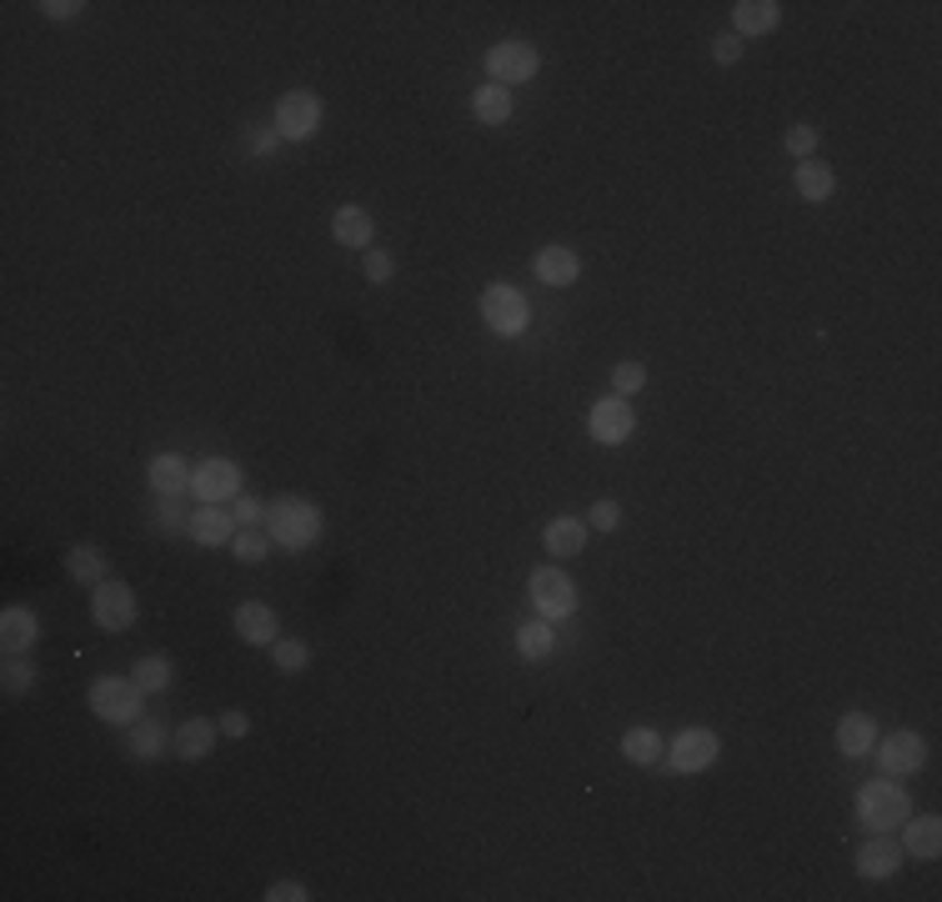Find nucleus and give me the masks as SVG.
<instances>
[{
  "mask_svg": "<svg viewBox=\"0 0 942 902\" xmlns=\"http://www.w3.org/2000/svg\"><path fill=\"white\" fill-rule=\"evenodd\" d=\"M190 491H196L200 501H236L241 497V467L226 457H210L196 467V477H190Z\"/></svg>",
  "mask_w": 942,
  "mask_h": 902,
  "instance_id": "9b49d317",
  "label": "nucleus"
},
{
  "mask_svg": "<svg viewBox=\"0 0 942 902\" xmlns=\"http://www.w3.org/2000/svg\"><path fill=\"white\" fill-rule=\"evenodd\" d=\"M230 551H236L241 561H261L271 551V537H266V531H256V527H241L236 541H230Z\"/></svg>",
  "mask_w": 942,
  "mask_h": 902,
  "instance_id": "c9c22d12",
  "label": "nucleus"
},
{
  "mask_svg": "<svg viewBox=\"0 0 942 902\" xmlns=\"http://www.w3.org/2000/svg\"><path fill=\"white\" fill-rule=\"evenodd\" d=\"M722 757V737L712 727H687L671 737V752H661L671 772H707Z\"/></svg>",
  "mask_w": 942,
  "mask_h": 902,
  "instance_id": "0eeeda50",
  "label": "nucleus"
},
{
  "mask_svg": "<svg viewBox=\"0 0 942 902\" xmlns=\"http://www.w3.org/2000/svg\"><path fill=\"white\" fill-rule=\"evenodd\" d=\"M782 20V6L777 0H737L732 6V26H737V40L742 36H767V30H777Z\"/></svg>",
  "mask_w": 942,
  "mask_h": 902,
  "instance_id": "aec40b11",
  "label": "nucleus"
},
{
  "mask_svg": "<svg viewBox=\"0 0 942 902\" xmlns=\"http://www.w3.org/2000/svg\"><path fill=\"white\" fill-rule=\"evenodd\" d=\"M471 116H477L481 126H507V120H511V90L507 86L471 90Z\"/></svg>",
  "mask_w": 942,
  "mask_h": 902,
  "instance_id": "a878e982",
  "label": "nucleus"
},
{
  "mask_svg": "<svg viewBox=\"0 0 942 902\" xmlns=\"http://www.w3.org/2000/svg\"><path fill=\"white\" fill-rule=\"evenodd\" d=\"M216 727L226 732V737H246V732H251V717H246V712H241V707H226V712H220V722H216Z\"/></svg>",
  "mask_w": 942,
  "mask_h": 902,
  "instance_id": "c03bdc74",
  "label": "nucleus"
},
{
  "mask_svg": "<svg viewBox=\"0 0 942 902\" xmlns=\"http://www.w3.org/2000/svg\"><path fill=\"white\" fill-rule=\"evenodd\" d=\"M266 537L276 541V547H286V551L316 547V537H321V511L311 507L306 497H281V501H271V511H266Z\"/></svg>",
  "mask_w": 942,
  "mask_h": 902,
  "instance_id": "f257e3e1",
  "label": "nucleus"
},
{
  "mask_svg": "<svg viewBox=\"0 0 942 902\" xmlns=\"http://www.w3.org/2000/svg\"><path fill=\"white\" fill-rule=\"evenodd\" d=\"M321 130V96L316 90H291L276 106V136L286 140H311Z\"/></svg>",
  "mask_w": 942,
  "mask_h": 902,
  "instance_id": "1a4fd4ad",
  "label": "nucleus"
},
{
  "mask_svg": "<svg viewBox=\"0 0 942 902\" xmlns=\"http://www.w3.org/2000/svg\"><path fill=\"white\" fill-rule=\"evenodd\" d=\"M190 517H196V511H186V501H180V497H156V501H150V531H160V537L190 531Z\"/></svg>",
  "mask_w": 942,
  "mask_h": 902,
  "instance_id": "c85d7f7f",
  "label": "nucleus"
},
{
  "mask_svg": "<svg viewBox=\"0 0 942 902\" xmlns=\"http://www.w3.org/2000/svg\"><path fill=\"white\" fill-rule=\"evenodd\" d=\"M712 60H717V66H737V60H742V40L737 36H717V40H712Z\"/></svg>",
  "mask_w": 942,
  "mask_h": 902,
  "instance_id": "79ce46f5",
  "label": "nucleus"
},
{
  "mask_svg": "<svg viewBox=\"0 0 942 902\" xmlns=\"http://www.w3.org/2000/svg\"><path fill=\"white\" fill-rule=\"evenodd\" d=\"M246 150H251V156H271V150H276V130H271V126H251L246 130Z\"/></svg>",
  "mask_w": 942,
  "mask_h": 902,
  "instance_id": "37998d69",
  "label": "nucleus"
},
{
  "mask_svg": "<svg viewBox=\"0 0 942 902\" xmlns=\"http://www.w3.org/2000/svg\"><path fill=\"white\" fill-rule=\"evenodd\" d=\"M487 70H491V86H527L531 76L541 70V56L531 40H497L487 50Z\"/></svg>",
  "mask_w": 942,
  "mask_h": 902,
  "instance_id": "39448f33",
  "label": "nucleus"
},
{
  "mask_svg": "<svg viewBox=\"0 0 942 902\" xmlns=\"http://www.w3.org/2000/svg\"><path fill=\"white\" fill-rule=\"evenodd\" d=\"M587 537H591V527L581 517H551L547 531H541V541H547L551 557H577V551L587 547Z\"/></svg>",
  "mask_w": 942,
  "mask_h": 902,
  "instance_id": "4be33fe9",
  "label": "nucleus"
},
{
  "mask_svg": "<svg viewBox=\"0 0 942 902\" xmlns=\"http://www.w3.org/2000/svg\"><path fill=\"white\" fill-rule=\"evenodd\" d=\"M907 817H912V802H907V792H902L897 777H877L857 792V822L867 832H892Z\"/></svg>",
  "mask_w": 942,
  "mask_h": 902,
  "instance_id": "f03ea898",
  "label": "nucleus"
},
{
  "mask_svg": "<svg viewBox=\"0 0 942 902\" xmlns=\"http://www.w3.org/2000/svg\"><path fill=\"white\" fill-rule=\"evenodd\" d=\"M587 527L591 531H617L621 527V507H617V501H597L591 517H587Z\"/></svg>",
  "mask_w": 942,
  "mask_h": 902,
  "instance_id": "ea45409f",
  "label": "nucleus"
},
{
  "mask_svg": "<svg viewBox=\"0 0 942 902\" xmlns=\"http://www.w3.org/2000/svg\"><path fill=\"white\" fill-rule=\"evenodd\" d=\"M306 898H311L306 882H296V878H281L266 888V902H306Z\"/></svg>",
  "mask_w": 942,
  "mask_h": 902,
  "instance_id": "a19ab883",
  "label": "nucleus"
},
{
  "mask_svg": "<svg viewBox=\"0 0 942 902\" xmlns=\"http://www.w3.org/2000/svg\"><path fill=\"white\" fill-rule=\"evenodd\" d=\"M90 617H96L100 631H126L136 621V591L126 581L106 577L100 587H90Z\"/></svg>",
  "mask_w": 942,
  "mask_h": 902,
  "instance_id": "6e6552de",
  "label": "nucleus"
},
{
  "mask_svg": "<svg viewBox=\"0 0 942 902\" xmlns=\"http://www.w3.org/2000/svg\"><path fill=\"white\" fill-rule=\"evenodd\" d=\"M236 517H230L226 507H216V501H200V511L190 517V541L196 547H230L236 541Z\"/></svg>",
  "mask_w": 942,
  "mask_h": 902,
  "instance_id": "4468645a",
  "label": "nucleus"
},
{
  "mask_svg": "<svg viewBox=\"0 0 942 902\" xmlns=\"http://www.w3.org/2000/svg\"><path fill=\"white\" fill-rule=\"evenodd\" d=\"M140 702H146V692H140L130 677H96L90 682V712H96L100 722H110V727H130V722L140 717Z\"/></svg>",
  "mask_w": 942,
  "mask_h": 902,
  "instance_id": "7ed1b4c3",
  "label": "nucleus"
},
{
  "mask_svg": "<svg viewBox=\"0 0 942 902\" xmlns=\"http://www.w3.org/2000/svg\"><path fill=\"white\" fill-rule=\"evenodd\" d=\"M331 236H336L346 251H366L371 236H376V220H371L361 206H336V216H331Z\"/></svg>",
  "mask_w": 942,
  "mask_h": 902,
  "instance_id": "6ab92c4d",
  "label": "nucleus"
},
{
  "mask_svg": "<svg viewBox=\"0 0 942 902\" xmlns=\"http://www.w3.org/2000/svg\"><path fill=\"white\" fill-rule=\"evenodd\" d=\"M160 752H166V727H160L156 717H136L130 722V757H140V762H156Z\"/></svg>",
  "mask_w": 942,
  "mask_h": 902,
  "instance_id": "7c9ffc66",
  "label": "nucleus"
},
{
  "mask_svg": "<svg viewBox=\"0 0 942 902\" xmlns=\"http://www.w3.org/2000/svg\"><path fill=\"white\" fill-rule=\"evenodd\" d=\"M877 762H882V772H887V777H912V772L928 762V742H922L912 727L907 732H892V737L877 747Z\"/></svg>",
  "mask_w": 942,
  "mask_h": 902,
  "instance_id": "f8f14e48",
  "label": "nucleus"
},
{
  "mask_svg": "<svg viewBox=\"0 0 942 902\" xmlns=\"http://www.w3.org/2000/svg\"><path fill=\"white\" fill-rule=\"evenodd\" d=\"M531 271H537L541 286H571V281L581 276V261L571 246H541L537 261H531Z\"/></svg>",
  "mask_w": 942,
  "mask_h": 902,
  "instance_id": "a211bd4d",
  "label": "nucleus"
},
{
  "mask_svg": "<svg viewBox=\"0 0 942 902\" xmlns=\"http://www.w3.org/2000/svg\"><path fill=\"white\" fill-rule=\"evenodd\" d=\"M517 651H521L527 661H547L551 651H557V627H551L547 617H541V621H527V627L517 631Z\"/></svg>",
  "mask_w": 942,
  "mask_h": 902,
  "instance_id": "c756f323",
  "label": "nucleus"
},
{
  "mask_svg": "<svg viewBox=\"0 0 942 902\" xmlns=\"http://www.w3.org/2000/svg\"><path fill=\"white\" fill-rule=\"evenodd\" d=\"M872 747H877V722L867 712H847L837 722V752L842 757H867Z\"/></svg>",
  "mask_w": 942,
  "mask_h": 902,
  "instance_id": "412c9836",
  "label": "nucleus"
},
{
  "mask_svg": "<svg viewBox=\"0 0 942 902\" xmlns=\"http://www.w3.org/2000/svg\"><path fill=\"white\" fill-rule=\"evenodd\" d=\"M661 732H651V727H631V732H621V757L631 762V767H657L661 762Z\"/></svg>",
  "mask_w": 942,
  "mask_h": 902,
  "instance_id": "bb28decb",
  "label": "nucleus"
},
{
  "mask_svg": "<svg viewBox=\"0 0 942 902\" xmlns=\"http://www.w3.org/2000/svg\"><path fill=\"white\" fill-rule=\"evenodd\" d=\"M36 637H40L36 611H26V607L0 611V647H6V657H26V651L36 647Z\"/></svg>",
  "mask_w": 942,
  "mask_h": 902,
  "instance_id": "dca6fc26",
  "label": "nucleus"
},
{
  "mask_svg": "<svg viewBox=\"0 0 942 902\" xmlns=\"http://www.w3.org/2000/svg\"><path fill=\"white\" fill-rule=\"evenodd\" d=\"M190 477H196V471H190V461L176 457V451H166V457H156L146 467V481H150V491H156V497H186Z\"/></svg>",
  "mask_w": 942,
  "mask_h": 902,
  "instance_id": "2eb2a0df",
  "label": "nucleus"
},
{
  "mask_svg": "<svg viewBox=\"0 0 942 902\" xmlns=\"http://www.w3.org/2000/svg\"><path fill=\"white\" fill-rule=\"evenodd\" d=\"M641 386H647V366H641V361H621V366H611V396H637Z\"/></svg>",
  "mask_w": 942,
  "mask_h": 902,
  "instance_id": "f704fd0d",
  "label": "nucleus"
},
{
  "mask_svg": "<svg viewBox=\"0 0 942 902\" xmlns=\"http://www.w3.org/2000/svg\"><path fill=\"white\" fill-rule=\"evenodd\" d=\"M130 682H136L140 692H166L170 687V657H160V651L140 657L136 667H130Z\"/></svg>",
  "mask_w": 942,
  "mask_h": 902,
  "instance_id": "2f4dec72",
  "label": "nucleus"
},
{
  "mask_svg": "<svg viewBox=\"0 0 942 902\" xmlns=\"http://www.w3.org/2000/svg\"><path fill=\"white\" fill-rule=\"evenodd\" d=\"M361 266H366V281H371V286H381V281L396 276V261H391L386 251H366V261H361Z\"/></svg>",
  "mask_w": 942,
  "mask_h": 902,
  "instance_id": "58836bf2",
  "label": "nucleus"
},
{
  "mask_svg": "<svg viewBox=\"0 0 942 902\" xmlns=\"http://www.w3.org/2000/svg\"><path fill=\"white\" fill-rule=\"evenodd\" d=\"M271 661H276L281 671H306L311 667V647L296 637H276L271 641Z\"/></svg>",
  "mask_w": 942,
  "mask_h": 902,
  "instance_id": "473e14b6",
  "label": "nucleus"
},
{
  "mask_svg": "<svg viewBox=\"0 0 942 902\" xmlns=\"http://www.w3.org/2000/svg\"><path fill=\"white\" fill-rule=\"evenodd\" d=\"M527 591H531V607H537L547 621H567L571 611H577V587H571V577H567V571H557V567L531 571Z\"/></svg>",
  "mask_w": 942,
  "mask_h": 902,
  "instance_id": "423d86ee",
  "label": "nucleus"
},
{
  "mask_svg": "<svg viewBox=\"0 0 942 902\" xmlns=\"http://www.w3.org/2000/svg\"><path fill=\"white\" fill-rule=\"evenodd\" d=\"M902 857H907V852H902L887 832H872V837L857 847V872L867 882H882V878H892V872L902 867Z\"/></svg>",
  "mask_w": 942,
  "mask_h": 902,
  "instance_id": "ddd939ff",
  "label": "nucleus"
},
{
  "mask_svg": "<svg viewBox=\"0 0 942 902\" xmlns=\"http://www.w3.org/2000/svg\"><path fill=\"white\" fill-rule=\"evenodd\" d=\"M66 571H70V581H80V587H100L106 571H110V557L100 547H90V541H80V547L66 551Z\"/></svg>",
  "mask_w": 942,
  "mask_h": 902,
  "instance_id": "b1692460",
  "label": "nucleus"
},
{
  "mask_svg": "<svg viewBox=\"0 0 942 902\" xmlns=\"http://www.w3.org/2000/svg\"><path fill=\"white\" fill-rule=\"evenodd\" d=\"M587 431H591V441H601V447H621V441L637 431V411L627 406V396H607V401L591 406Z\"/></svg>",
  "mask_w": 942,
  "mask_h": 902,
  "instance_id": "9d476101",
  "label": "nucleus"
},
{
  "mask_svg": "<svg viewBox=\"0 0 942 902\" xmlns=\"http://www.w3.org/2000/svg\"><path fill=\"white\" fill-rule=\"evenodd\" d=\"M40 10H46L50 20H76L80 10H86V6H80V0H46V6H40Z\"/></svg>",
  "mask_w": 942,
  "mask_h": 902,
  "instance_id": "a18cd8bd",
  "label": "nucleus"
},
{
  "mask_svg": "<svg viewBox=\"0 0 942 902\" xmlns=\"http://www.w3.org/2000/svg\"><path fill=\"white\" fill-rule=\"evenodd\" d=\"M902 852H912V857H938L942 852V817H907L902 822Z\"/></svg>",
  "mask_w": 942,
  "mask_h": 902,
  "instance_id": "393cba45",
  "label": "nucleus"
},
{
  "mask_svg": "<svg viewBox=\"0 0 942 902\" xmlns=\"http://www.w3.org/2000/svg\"><path fill=\"white\" fill-rule=\"evenodd\" d=\"M481 316H487V326L497 331V336H521L527 321H531V306H527V296H521L517 286L491 281V286L481 291Z\"/></svg>",
  "mask_w": 942,
  "mask_h": 902,
  "instance_id": "20e7f679",
  "label": "nucleus"
},
{
  "mask_svg": "<svg viewBox=\"0 0 942 902\" xmlns=\"http://www.w3.org/2000/svg\"><path fill=\"white\" fill-rule=\"evenodd\" d=\"M230 517H236V527H266V507L256 497H236L230 501Z\"/></svg>",
  "mask_w": 942,
  "mask_h": 902,
  "instance_id": "e433bc0d",
  "label": "nucleus"
},
{
  "mask_svg": "<svg viewBox=\"0 0 942 902\" xmlns=\"http://www.w3.org/2000/svg\"><path fill=\"white\" fill-rule=\"evenodd\" d=\"M216 722H206V717H190V722H180L176 727V737H170V747H176V757L180 762H200L210 747H216Z\"/></svg>",
  "mask_w": 942,
  "mask_h": 902,
  "instance_id": "5701e85b",
  "label": "nucleus"
},
{
  "mask_svg": "<svg viewBox=\"0 0 942 902\" xmlns=\"http://www.w3.org/2000/svg\"><path fill=\"white\" fill-rule=\"evenodd\" d=\"M797 190H802V200H827L832 190H837V170L827 166V160H802L797 166Z\"/></svg>",
  "mask_w": 942,
  "mask_h": 902,
  "instance_id": "cd10ccee",
  "label": "nucleus"
},
{
  "mask_svg": "<svg viewBox=\"0 0 942 902\" xmlns=\"http://www.w3.org/2000/svg\"><path fill=\"white\" fill-rule=\"evenodd\" d=\"M236 631H241V641H251V647H271V641L281 637V621H276V611H271L266 601H241V607H236Z\"/></svg>",
  "mask_w": 942,
  "mask_h": 902,
  "instance_id": "f3484780",
  "label": "nucleus"
},
{
  "mask_svg": "<svg viewBox=\"0 0 942 902\" xmlns=\"http://www.w3.org/2000/svg\"><path fill=\"white\" fill-rule=\"evenodd\" d=\"M0 687H6V697H26V692L36 687V661H26V657H6V671H0Z\"/></svg>",
  "mask_w": 942,
  "mask_h": 902,
  "instance_id": "72a5a7b5",
  "label": "nucleus"
},
{
  "mask_svg": "<svg viewBox=\"0 0 942 902\" xmlns=\"http://www.w3.org/2000/svg\"><path fill=\"white\" fill-rule=\"evenodd\" d=\"M787 150L797 160H812V156H817V130H812V126H792L787 130Z\"/></svg>",
  "mask_w": 942,
  "mask_h": 902,
  "instance_id": "4c0bfd02",
  "label": "nucleus"
}]
</instances>
